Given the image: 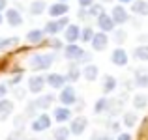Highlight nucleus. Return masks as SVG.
Here are the masks:
<instances>
[{
	"label": "nucleus",
	"instance_id": "obj_1",
	"mask_svg": "<svg viewBox=\"0 0 148 140\" xmlns=\"http://www.w3.org/2000/svg\"><path fill=\"white\" fill-rule=\"evenodd\" d=\"M56 60V54L51 52V54H34L32 58L28 60V67L34 69V71H45L53 65V62Z\"/></svg>",
	"mask_w": 148,
	"mask_h": 140
},
{
	"label": "nucleus",
	"instance_id": "obj_2",
	"mask_svg": "<svg viewBox=\"0 0 148 140\" xmlns=\"http://www.w3.org/2000/svg\"><path fill=\"white\" fill-rule=\"evenodd\" d=\"M68 24H69V19L68 17H60V19L56 17V21H49L47 24H45L43 32L45 34H51V36H56V34L60 32V30H64Z\"/></svg>",
	"mask_w": 148,
	"mask_h": 140
},
{
	"label": "nucleus",
	"instance_id": "obj_3",
	"mask_svg": "<svg viewBox=\"0 0 148 140\" xmlns=\"http://www.w3.org/2000/svg\"><path fill=\"white\" fill-rule=\"evenodd\" d=\"M58 99H60L62 105H66V107H71V105L77 103V93L73 90V86H64L62 88V93L58 95Z\"/></svg>",
	"mask_w": 148,
	"mask_h": 140
},
{
	"label": "nucleus",
	"instance_id": "obj_4",
	"mask_svg": "<svg viewBox=\"0 0 148 140\" xmlns=\"http://www.w3.org/2000/svg\"><path fill=\"white\" fill-rule=\"evenodd\" d=\"M30 127H32V131H36V133H40V131H47L51 127V116L45 114V112L40 114V116H36Z\"/></svg>",
	"mask_w": 148,
	"mask_h": 140
},
{
	"label": "nucleus",
	"instance_id": "obj_5",
	"mask_svg": "<svg viewBox=\"0 0 148 140\" xmlns=\"http://www.w3.org/2000/svg\"><path fill=\"white\" fill-rule=\"evenodd\" d=\"M62 50H64V56L68 58V60H71V62L81 60L83 54H84V50L81 49L79 45H75V43H68V47H64Z\"/></svg>",
	"mask_w": 148,
	"mask_h": 140
},
{
	"label": "nucleus",
	"instance_id": "obj_6",
	"mask_svg": "<svg viewBox=\"0 0 148 140\" xmlns=\"http://www.w3.org/2000/svg\"><path fill=\"white\" fill-rule=\"evenodd\" d=\"M111 17H112V21H114V24H126V22L130 21V13H127V10L124 6H114L112 7Z\"/></svg>",
	"mask_w": 148,
	"mask_h": 140
},
{
	"label": "nucleus",
	"instance_id": "obj_7",
	"mask_svg": "<svg viewBox=\"0 0 148 140\" xmlns=\"http://www.w3.org/2000/svg\"><path fill=\"white\" fill-rule=\"evenodd\" d=\"M88 125V120L84 116H77V118H71V123H69V133L71 135H83L84 129Z\"/></svg>",
	"mask_w": 148,
	"mask_h": 140
},
{
	"label": "nucleus",
	"instance_id": "obj_8",
	"mask_svg": "<svg viewBox=\"0 0 148 140\" xmlns=\"http://www.w3.org/2000/svg\"><path fill=\"white\" fill-rule=\"evenodd\" d=\"M47 84V80H45V77L41 75H34L28 79V90L32 93H41V90H43V86Z\"/></svg>",
	"mask_w": 148,
	"mask_h": 140
},
{
	"label": "nucleus",
	"instance_id": "obj_9",
	"mask_svg": "<svg viewBox=\"0 0 148 140\" xmlns=\"http://www.w3.org/2000/svg\"><path fill=\"white\" fill-rule=\"evenodd\" d=\"M6 21L10 26H13V28H17V26L23 24V17L21 13H19V10H15V7H10L8 10L6 7Z\"/></svg>",
	"mask_w": 148,
	"mask_h": 140
},
{
	"label": "nucleus",
	"instance_id": "obj_10",
	"mask_svg": "<svg viewBox=\"0 0 148 140\" xmlns=\"http://www.w3.org/2000/svg\"><path fill=\"white\" fill-rule=\"evenodd\" d=\"M92 47H94V50H105L109 45V36L107 32H99V34H94V37H92Z\"/></svg>",
	"mask_w": 148,
	"mask_h": 140
},
{
	"label": "nucleus",
	"instance_id": "obj_11",
	"mask_svg": "<svg viewBox=\"0 0 148 140\" xmlns=\"http://www.w3.org/2000/svg\"><path fill=\"white\" fill-rule=\"evenodd\" d=\"M96 19H98V26H99L101 32H111V30L114 28V21H112V17H111V15H107L105 11L101 15H98Z\"/></svg>",
	"mask_w": 148,
	"mask_h": 140
},
{
	"label": "nucleus",
	"instance_id": "obj_12",
	"mask_svg": "<svg viewBox=\"0 0 148 140\" xmlns=\"http://www.w3.org/2000/svg\"><path fill=\"white\" fill-rule=\"evenodd\" d=\"M111 62L114 65H118V67H124V65H127V52L124 49H114L111 54Z\"/></svg>",
	"mask_w": 148,
	"mask_h": 140
},
{
	"label": "nucleus",
	"instance_id": "obj_13",
	"mask_svg": "<svg viewBox=\"0 0 148 140\" xmlns=\"http://www.w3.org/2000/svg\"><path fill=\"white\" fill-rule=\"evenodd\" d=\"M53 118L56 120L58 123H64V122H69L71 120V110H69L68 107H58V108H54L53 110Z\"/></svg>",
	"mask_w": 148,
	"mask_h": 140
},
{
	"label": "nucleus",
	"instance_id": "obj_14",
	"mask_svg": "<svg viewBox=\"0 0 148 140\" xmlns=\"http://www.w3.org/2000/svg\"><path fill=\"white\" fill-rule=\"evenodd\" d=\"M69 11V6L66 2H54L53 6H49V15L51 17H62V15H66Z\"/></svg>",
	"mask_w": 148,
	"mask_h": 140
},
{
	"label": "nucleus",
	"instance_id": "obj_15",
	"mask_svg": "<svg viewBox=\"0 0 148 140\" xmlns=\"http://www.w3.org/2000/svg\"><path fill=\"white\" fill-rule=\"evenodd\" d=\"M79 36H81V28L77 24H68L64 28V37H66L68 43H75L79 39Z\"/></svg>",
	"mask_w": 148,
	"mask_h": 140
},
{
	"label": "nucleus",
	"instance_id": "obj_16",
	"mask_svg": "<svg viewBox=\"0 0 148 140\" xmlns=\"http://www.w3.org/2000/svg\"><path fill=\"white\" fill-rule=\"evenodd\" d=\"M13 112V103L10 99H0V122H6Z\"/></svg>",
	"mask_w": 148,
	"mask_h": 140
},
{
	"label": "nucleus",
	"instance_id": "obj_17",
	"mask_svg": "<svg viewBox=\"0 0 148 140\" xmlns=\"http://www.w3.org/2000/svg\"><path fill=\"white\" fill-rule=\"evenodd\" d=\"M81 75H83L84 79L88 80V82H94V80H98L99 69H98V65H94V64H88V65H84V69L81 71Z\"/></svg>",
	"mask_w": 148,
	"mask_h": 140
},
{
	"label": "nucleus",
	"instance_id": "obj_18",
	"mask_svg": "<svg viewBox=\"0 0 148 140\" xmlns=\"http://www.w3.org/2000/svg\"><path fill=\"white\" fill-rule=\"evenodd\" d=\"M45 80H47V84L51 88H64L66 82H68V79L64 75H58V73H51Z\"/></svg>",
	"mask_w": 148,
	"mask_h": 140
},
{
	"label": "nucleus",
	"instance_id": "obj_19",
	"mask_svg": "<svg viewBox=\"0 0 148 140\" xmlns=\"http://www.w3.org/2000/svg\"><path fill=\"white\" fill-rule=\"evenodd\" d=\"M34 103H36L38 110H47L51 105L54 103V95H53V93H45V95H40Z\"/></svg>",
	"mask_w": 148,
	"mask_h": 140
},
{
	"label": "nucleus",
	"instance_id": "obj_20",
	"mask_svg": "<svg viewBox=\"0 0 148 140\" xmlns=\"http://www.w3.org/2000/svg\"><path fill=\"white\" fill-rule=\"evenodd\" d=\"M131 11L135 15H148V2L146 0H133L131 2Z\"/></svg>",
	"mask_w": 148,
	"mask_h": 140
},
{
	"label": "nucleus",
	"instance_id": "obj_21",
	"mask_svg": "<svg viewBox=\"0 0 148 140\" xmlns=\"http://www.w3.org/2000/svg\"><path fill=\"white\" fill-rule=\"evenodd\" d=\"M43 37H45V32H43V30H38V28L30 30V32L26 34V41H28L30 45H38V43H41V41H43Z\"/></svg>",
	"mask_w": 148,
	"mask_h": 140
},
{
	"label": "nucleus",
	"instance_id": "obj_22",
	"mask_svg": "<svg viewBox=\"0 0 148 140\" xmlns=\"http://www.w3.org/2000/svg\"><path fill=\"white\" fill-rule=\"evenodd\" d=\"M79 77H81L79 65H77L75 62H71V64H69V67H68V75H66V79H68L69 82H75V80H79Z\"/></svg>",
	"mask_w": 148,
	"mask_h": 140
},
{
	"label": "nucleus",
	"instance_id": "obj_23",
	"mask_svg": "<svg viewBox=\"0 0 148 140\" xmlns=\"http://www.w3.org/2000/svg\"><path fill=\"white\" fill-rule=\"evenodd\" d=\"M45 10H47V4H45L43 0H34V2L30 4V7H28V11L32 15H41Z\"/></svg>",
	"mask_w": 148,
	"mask_h": 140
},
{
	"label": "nucleus",
	"instance_id": "obj_24",
	"mask_svg": "<svg viewBox=\"0 0 148 140\" xmlns=\"http://www.w3.org/2000/svg\"><path fill=\"white\" fill-rule=\"evenodd\" d=\"M112 90H116V79L111 75L103 77V93H111Z\"/></svg>",
	"mask_w": 148,
	"mask_h": 140
},
{
	"label": "nucleus",
	"instance_id": "obj_25",
	"mask_svg": "<svg viewBox=\"0 0 148 140\" xmlns=\"http://www.w3.org/2000/svg\"><path fill=\"white\" fill-rule=\"evenodd\" d=\"M146 105H148V97L145 93H137V95L133 97V108L135 110H143Z\"/></svg>",
	"mask_w": 148,
	"mask_h": 140
},
{
	"label": "nucleus",
	"instance_id": "obj_26",
	"mask_svg": "<svg viewBox=\"0 0 148 140\" xmlns=\"http://www.w3.org/2000/svg\"><path fill=\"white\" fill-rule=\"evenodd\" d=\"M107 110H109V97H101V99L96 101V107H94L96 114H103Z\"/></svg>",
	"mask_w": 148,
	"mask_h": 140
},
{
	"label": "nucleus",
	"instance_id": "obj_27",
	"mask_svg": "<svg viewBox=\"0 0 148 140\" xmlns=\"http://www.w3.org/2000/svg\"><path fill=\"white\" fill-rule=\"evenodd\" d=\"M69 135H71L69 133V127H56L53 133V138L54 140H68Z\"/></svg>",
	"mask_w": 148,
	"mask_h": 140
},
{
	"label": "nucleus",
	"instance_id": "obj_28",
	"mask_svg": "<svg viewBox=\"0 0 148 140\" xmlns=\"http://www.w3.org/2000/svg\"><path fill=\"white\" fill-rule=\"evenodd\" d=\"M92 37H94V30H92V26H84L83 30H81V36L79 39L83 41V43H90Z\"/></svg>",
	"mask_w": 148,
	"mask_h": 140
},
{
	"label": "nucleus",
	"instance_id": "obj_29",
	"mask_svg": "<svg viewBox=\"0 0 148 140\" xmlns=\"http://www.w3.org/2000/svg\"><path fill=\"white\" fill-rule=\"evenodd\" d=\"M133 56L137 60H143V62H148V45H143V47H137L133 50Z\"/></svg>",
	"mask_w": 148,
	"mask_h": 140
},
{
	"label": "nucleus",
	"instance_id": "obj_30",
	"mask_svg": "<svg viewBox=\"0 0 148 140\" xmlns=\"http://www.w3.org/2000/svg\"><path fill=\"white\" fill-rule=\"evenodd\" d=\"M103 11H105V7L101 6V4H92V6H88V7H86L88 17H98V15H101Z\"/></svg>",
	"mask_w": 148,
	"mask_h": 140
},
{
	"label": "nucleus",
	"instance_id": "obj_31",
	"mask_svg": "<svg viewBox=\"0 0 148 140\" xmlns=\"http://www.w3.org/2000/svg\"><path fill=\"white\" fill-rule=\"evenodd\" d=\"M137 120H139V116L135 114V112H126V114H124V125L133 127L135 123H137Z\"/></svg>",
	"mask_w": 148,
	"mask_h": 140
},
{
	"label": "nucleus",
	"instance_id": "obj_32",
	"mask_svg": "<svg viewBox=\"0 0 148 140\" xmlns=\"http://www.w3.org/2000/svg\"><path fill=\"white\" fill-rule=\"evenodd\" d=\"M19 43V37H0V50L8 49V47H13Z\"/></svg>",
	"mask_w": 148,
	"mask_h": 140
},
{
	"label": "nucleus",
	"instance_id": "obj_33",
	"mask_svg": "<svg viewBox=\"0 0 148 140\" xmlns=\"http://www.w3.org/2000/svg\"><path fill=\"white\" fill-rule=\"evenodd\" d=\"M135 84H137V86H141V88H146L148 86V73L139 71L137 75H135Z\"/></svg>",
	"mask_w": 148,
	"mask_h": 140
},
{
	"label": "nucleus",
	"instance_id": "obj_34",
	"mask_svg": "<svg viewBox=\"0 0 148 140\" xmlns=\"http://www.w3.org/2000/svg\"><path fill=\"white\" fill-rule=\"evenodd\" d=\"M36 112H38V107H36V103H34V101H30V103L26 105L25 116H26V118H32V116H36Z\"/></svg>",
	"mask_w": 148,
	"mask_h": 140
},
{
	"label": "nucleus",
	"instance_id": "obj_35",
	"mask_svg": "<svg viewBox=\"0 0 148 140\" xmlns=\"http://www.w3.org/2000/svg\"><path fill=\"white\" fill-rule=\"evenodd\" d=\"M112 39H114V43H124V41H126V32H124V30H116L114 32V36H112Z\"/></svg>",
	"mask_w": 148,
	"mask_h": 140
},
{
	"label": "nucleus",
	"instance_id": "obj_36",
	"mask_svg": "<svg viewBox=\"0 0 148 140\" xmlns=\"http://www.w3.org/2000/svg\"><path fill=\"white\" fill-rule=\"evenodd\" d=\"M25 120H26V116H25V114H23V116H17V118L13 120V125L17 127V129H21L23 123H25Z\"/></svg>",
	"mask_w": 148,
	"mask_h": 140
},
{
	"label": "nucleus",
	"instance_id": "obj_37",
	"mask_svg": "<svg viewBox=\"0 0 148 140\" xmlns=\"http://www.w3.org/2000/svg\"><path fill=\"white\" fill-rule=\"evenodd\" d=\"M13 93H15V97H17V99H25V95H26V92L23 90V88H15Z\"/></svg>",
	"mask_w": 148,
	"mask_h": 140
},
{
	"label": "nucleus",
	"instance_id": "obj_38",
	"mask_svg": "<svg viewBox=\"0 0 148 140\" xmlns=\"http://www.w3.org/2000/svg\"><path fill=\"white\" fill-rule=\"evenodd\" d=\"M51 47H53V49H58V50L64 49V45H62L60 39H51Z\"/></svg>",
	"mask_w": 148,
	"mask_h": 140
},
{
	"label": "nucleus",
	"instance_id": "obj_39",
	"mask_svg": "<svg viewBox=\"0 0 148 140\" xmlns=\"http://www.w3.org/2000/svg\"><path fill=\"white\" fill-rule=\"evenodd\" d=\"M92 140H112V138L107 137V135H101V133H94L92 135Z\"/></svg>",
	"mask_w": 148,
	"mask_h": 140
},
{
	"label": "nucleus",
	"instance_id": "obj_40",
	"mask_svg": "<svg viewBox=\"0 0 148 140\" xmlns=\"http://www.w3.org/2000/svg\"><path fill=\"white\" fill-rule=\"evenodd\" d=\"M92 4H94V0H79L81 7H88V6H92Z\"/></svg>",
	"mask_w": 148,
	"mask_h": 140
},
{
	"label": "nucleus",
	"instance_id": "obj_41",
	"mask_svg": "<svg viewBox=\"0 0 148 140\" xmlns=\"http://www.w3.org/2000/svg\"><path fill=\"white\" fill-rule=\"evenodd\" d=\"M21 80H23V77H13V79L10 80V86H17V84L21 82Z\"/></svg>",
	"mask_w": 148,
	"mask_h": 140
},
{
	"label": "nucleus",
	"instance_id": "obj_42",
	"mask_svg": "<svg viewBox=\"0 0 148 140\" xmlns=\"http://www.w3.org/2000/svg\"><path fill=\"white\" fill-rule=\"evenodd\" d=\"M6 93H8V86H6V84H0V99H2Z\"/></svg>",
	"mask_w": 148,
	"mask_h": 140
},
{
	"label": "nucleus",
	"instance_id": "obj_43",
	"mask_svg": "<svg viewBox=\"0 0 148 140\" xmlns=\"http://www.w3.org/2000/svg\"><path fill=\"white\" fill-rule=\"evenodd\" d=\"M116 140H131V135L122 133V135H118V138H116Z\"/></svg>",
	"mask_w": 148,
	"mask_h": 140
},
{
	"label": "nucleus",
	"instance_id": "obj_44",
	"mask_svg": "<svg viewBox=\"0 0 148 140\" xmlns=\"http://www.w3.org/2000/svg\"><path fill=\"white\" fill-rule=\"evenodd\" d=\"M111 129H112V131H120V123H118V122H112V123H111Z\"/></svg>",
	"mask_w": 148,
	"mask_h": 140
},
{
	"label": "nucleus",
	"instance_id": "obj_45",
	"mask_svg": "<svg viewBox=\"0 0 148 140\" xmlns=\"http://www.w3.org/2000/svg\"><path fill=\"white\" fill-rule=\"evenodd\" d=\"M6 7H8V2H6V0H0V13H2Z\"/></svg>",
	"mask_w": 148,
	"mask_h": 140
},
{
	"label": "nucleus",
	"instance_id": "obj_46",
	"mask_svg": "<svg viewBox=\"0 0 148 140\" xmlns=\"http://www.w3.org/2000/svg\"><path fill=\"white\" fill-rule=\"evenodd\" d=\"M90 58H92V54H90V52H84L81 60H83V62H88V60H90Z\"/></svg>",
	"mask_w": 148,
	"mask_h": 140
},
{
	"label": "nucleus",
	"instance_id": "obj_47",
	"mask_svg": "<svg viewBox=\"0 0 148 140\" xmlns=\"http://www.w3.org/2000/svg\"><path fill=\"white\" fill-rule=\"evenodd\" d=\"M8 140H19V138H17V135H10V137H8Z\"/></svg>",
	"mask_w": 148,
	"mask_h": 140
},
{
	"label": "nucleus",
	"instance_id": "obj_48",
	"mask_svg": "<svg viewBox=\"0 0 148 140\" xmlns=\"http://www.w3.org/2000/svg\"><path fill=\"white\" fill-rule=\"evenodd\" d=\"M118 2H122V4H131L133 0H118Z\"/></svg>",
	"mask_w": 148,
	"mask_h": 140
},
{
	"label": "nucleus",
	"instance_id": "obj_49",
	"mask_svg": "<svg viewBox=\"0 0 148 140\" xmlns=\"http://www.w3.org/2000/svg\"><path fill=\"white\" fill-rule=\"evenodd\" d=\"M23 140H38V138H23Z\"/></svg>",
	"mask_w": 148,
	"mask_h": 140
},
{
	"label": "nucleus",
	"instance_id": "obj_50",
	"mask_svg": "<svg viewBox=\"0 0 148 140\" xmlns=\"http://www.w3.org/2000/svg\"><path fill=\"white\" fill-rule=\"evenodd\" d=\"M2 21H4V19H2V15H0V24H2Z\"/></svg>",
	"mask_w": 148,
	"mask_h": 140
},
{
	"label": "nucleus",
	"instance_id": "obj_51",
	"mask_svg": "<svg viewBox=\"0 0 148 140\" xmlns=\"http://www.w3.org/2000/svg\"><path fill=\"white\" fill-rule=\"evenodd\" d=\"M101 2H112V0H101Z\"/></svg>",
	"mask_w": 148,
	"mask_h": 140
},
{
	"label": "nucleus",
	"instance_id": "obj_52",
	"mask_svg": "<svg viewBox=\"0 0 148 140\" xmlns=\"http://www.w3.org/2000/svg\"><path fill=\"white\" fill-rule=\"evenodd\" d=\"M60 2H68V0H60Z\"/></svg>",
	"mask_w": 148,
	"mask_h": 140
}]
</instances>
